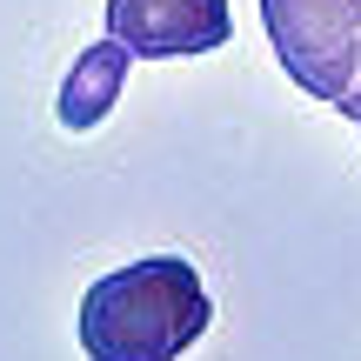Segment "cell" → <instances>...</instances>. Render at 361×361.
<instances>
[{
    "mask_svg": "<svg viewBox=\"0 0 361 361\" xmlns=\"http://www.w3.org/2000/svg\"><path fill=\"white\" fill-rule=\"evenodd\" d=\"M214 322L194 261L147 255L101 274L80 295V348L87 361H180Z\"/></svg>",
    "mask_w": 361,
    "mask_h": 361,
    "instance_id": "1",
    "label": "cell"
},
{
    "mask_svg": "<svg viewBox=\"0 0 361 361\" xmlns=\"http://www.w3.org/2000/svg\"><path fill=\"white\" fill-rule=\"evenodd\" d=\"M261 27L301 94L335 107L361 67V0H261Z\"/></svg>",
    "mask_w": 361,
    "mask_h": 361,
    "instance_id": "2",
    "label": "cell"
},
{
    "mask_svg": "<svg viewBox=\"0 0 361 361\" xmlns=\"http://www.w3.org/2000/svg\"><path fill=\"white\" fill-rule=\"evenodd\" d=\"M107 34L141 61H188L228 47L234 13L228 0H107Z\"/></svg>",
    "mask_w": 361,
    "mask_h": 361,
    "instance_id": "3",
    "label": "cell"
},
{
    "mask_svg": "<svg viewBox=\"0 0 361 361\" xmlns=\"http://www.w3.org/2000/svg\"><path fill=\"white\" fill-rule=\"evenodd\" d=\"M128 40H94L87 54H80L74 67H67V80H61V128H74V134H87V128H101L107 121V107L121 101V80H128Z\"/></svg>",
    "mask_w": 361,
    "mask_h": 361,
    "instance_id": "4",
    "label": "cell"
},
{
    "mask_svg": "<svg viewBox=\"0 0 361 361\" xmlns=\"http://www.w3.org/2000/svg\"><path fill=\"white\" fill-rule=\"evenodd\" d=\"M335 107H341V114H348V121H355V128H361V67H355V80H348V94H341V101H335Z\"/></svg>",
    "mask_w": 361,
    "mask_h": 361,
    "instance_id": "5",
    "label": "cell"
}]
</instances>
